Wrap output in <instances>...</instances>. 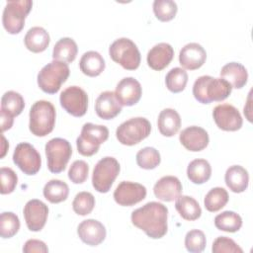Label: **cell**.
Wrapping results in <instances>:
<instances>
[{"label":"cell","mask_w":253,"mask_h":253,"mask_svg":"<svg viewBox=\"0 0 253 253\" xmlns=\"http://www.w3.org/2000/svg\"><path fill=\"white\" fill-rule=\"evenodd\" d=\"M131 222L153 239L163 237L168 229V209L161 203L149 202L131 212Z\"/></svg>","instance_id":"obj_1"},{"label":"cell","mask_w":253,"mask_h":253,"mask_svg":"<svg viewBox=\"0 0 253 253\" xmlns=\"http://www.w3.org/2000/svg\"><path fill=\"white\" fill-rule=\"evenodd\" d=\"M232 91L231 85L223 78H213L203 75L196 79L193 85V95L202 104L225 100Z\"/></svg>","instance_id":"obj_2"},{"label":"cell","mask_w":253,"mask_h":253,"mask_svg":"<svg viewBox=\"0 0 253 253\" xmlns=\"http://www.w3.org/2000/svg\"><path fill=\"white\" fill-rule=\"evenodd\" d=\"M29 128L36 136H45L50 133L55 125V108L45 100L34 103L30 110Z\"/></svg>","instance_id":"obj_3"},{"label":"cell","mask_w":253,"mask_h":253,"mask_svg":"<svg viewBox=\"0 0 253 253\" xmlns=\"http://www.w3.org/2000/svg\"><path fill=\"white\" fill-rule=\"evenodd\" d=\"M70 74L68 64L52 60L44 65L38 74L39 87L47 94H55Z\"/></svg>","instance_id":"obj_4"},{"label":"cell","mask_w":253,"mask_h":253,"mask_svg":"<svg viewBox=\"0 0 253 253\" xmlns=\"http://www.w3.org/2000/svg\"><path fill=\"white\" fill-rule=\"evenodd\" d=\"M109 137V129L105 126L86 123L76 139L78 152L83 156H92L98 152L100 145Z\"/></svg>","instance_id":"obj_5"},{"label":"cell","mask_w":253,"mask_h":253,"mask_svg":"<svg viewBox=\"0 0 253 253\" xmlns=\"http://www.w3.org/2000/svg\"><path fill=\"white\" fill-rule=\"evenodd\" d=\"M109 54L126 70H135L140 64V52L136 44L127 38L116 40L109 47Z\"/></svg>","instance_id":"obj_6"},{"label":"cell","mask_w":253,"mask_h":253,"mask_svg":"<svg viewBox=\"0 0 253 253\" xmlns=\"http://www.w3.org/2000/svg\"><path fill=\"white\" fill-rule=\"evenodd\" d=\"M151 131L149 121L142 117L131 118L121 124L117 130L116 136L124 145H134L146 138Z\"/></svg>","instance_id":"obj_7"},{"label":"cell","mask_w":253,"mask_h":253,"mask_svg":"<svg viewBox=\"0 0 253 253\" xmlns=\"http://www.w3.org/2000/svg\"><path fill=\"white\" fill-rule=\"evenodd\" d=\"M32 6L31 0L8 1L2 16L4 29L11 35L19 34L25 26V19L32 10Z\"/></svg>","instance_id":"obj_8"},{"label":"cell","mask_w":253,"mask_h":253,"mask_svg":"<svg viewBox=\"0 0 253 253\" xmlns=\"http://www.w3.org/2000/svg\"><path fill=\"white\" fill-rule=\"evenodd\" d=\"M121 167L118 160L106 156L99 160L94 167L92 185L99 193H108L120 173Z\"/></svg>","instance_id":"obj_9"},{"label":"cell","mask_w":253,"mask_h":253,"mask_svg":"<svg viewBox=\"0 0 253 253\" xmlns=\"http://www.w3.org/2000/svg\"><path fill=\"white\" fill-rule=\"evenodd\" d=\"M45 155L47 168L51 173H60L64 171L72 155V147L68 140L55 137L45 144Z\"/></svg>","instance_id":"obj_10"},{"label":"cell","mask_w":253,"mask_h":253,"mask_svg":"<svg viewBox=\"0 0 253 253\" xmlns=\"http://www.w3.org/2000/svg\"><path fill=\"white\" fill-rule=\"evenodd\" d=\"M13 161L27 175L37 174L42 166L40 153L28 142H21L16 146L13 153Z\"/></svg>","instance_id":"obj_11"},{"label":"cell","mask_w":253,"mask_h":253,"mask_svg":"<svg viewBox=\"0 0 253 253\" xmlns=\"http://www.w3.org/2000/svg\"><path fill=\"white\" fill-rule=\"evenodd\" d=\"M61 107L73 117H82L88 108V95L78 86H70L64 89L59 97Z\"/></svg>","instance_id":"obj_12"},{"label":"cell","mask_w":253,"mask_h":253,"mask_svg":"<svg viewBox=\"0 0 253 253\" xmlns=\"http://www.w3.org/2000/svg\"><path fill=\"white\" fill-rule=\"evenodd\" d=\"M146 197V188L129 181L121 182L114 192V200L123 207H131L141 202Z\"/></svg>","instance_id":"obj_13"},{"label":"cell","mask_w":253,"mask_h":253,"mask_svg":"<svg viewBox=\"0 0 253 253\" xmlns=\"http://www.w3.org/2000/svg\"><path fill=\"white\" fill-rule=\"evenodd\" d=\"M215 125L222 130L235 131L241 128L243 121L238 110L229 104L217 105L212 111Z\"/></svg>","instance_id":"obj_14"},{"label":"cell","mask_w":253,"mask_h":253,"mask_svg":"<svg viewBox=\"0 0 253 253\" xmlns=\"http://www.w3.org/2000/svg\"><path fill=\"white\" fill-rule=\"evenodd\" d=\"M48 215L47 206L37 199L30 200L24 208V217L31 231H40L45 225Z\"/></svg>","instance_id":"obj_15"},{"label":"cell","mask_w":253,"mask_h":253,"mask_svg":"<svg viewBox=\"0 0 253 253\" xmlns=\"http://www.w3.org/2000/svg\"><path fill=\"white\" fill-rule=\"evenodd\" d=\"M115 94L122 106H133L140 100L141 85L133 77H126L118 83Z\"/></svg>","instance_id":"obj_16"},{"label":"cell","mask_w":253,"mask_h":253,"mask_svg":"<svg viewBox=\"0 0 253 253\" xmlns=\"http://www.w3.org/2000/svg\"><path fill=\"white\" fill-rule=\"evenodd\" d=\"M79 238L87 245L97 246L106 238V228L96 219H85L77 227Z\"/></svg>","instance_id":"obj_17"},{"label":"cell","mask_w":253,"mask_h":253,"mask_svg":"<svg viewBox=\"0 0 253 253\" xmlns=\"http://www.w3.org/2000/svg\"><path fill=\"white\" fill-rule=\"evenodd\" d=\"M182 145L190 151H201L209 144V134L201 126H192L184 128L179 136Z\"/></svg>","instance_id":"obj_18"},{"label":"cell","mask_w":253,"mask_h":253,"mask_svg":"<svg viewBox=\"0 0 253 253\" xmlns=\"http://www.w3.org/2000/svg\"><path fill=\"white\" fill-rule=\"evenodd\" d=\"M207 52L205 48L197 42L187 43L179 53L180 64L188 70L199 69L206 62Z\"/></svg>","instance_id":"obj_19"},{"label":"cell","mask_w":253,"mask_h":253,"mask_svg":"<svg viewBox=\"0 0 253 253\" xmlns=\"http://www.w3.org/2000/svg\"><path fill=\"white\" fill-rule=\"evenodd\" d=\"M153 193L163 202H172L181 195L182 184L175 176H164L155 183Z\"/></svg>","instance_id":"obj_20"},{"label":"cell","mask_w":253,"mask_h":253,"mask_svg":"<svg viewBox=\"0 0 253 253\" xmlns=\"http://www.w3.org/2000/svg\"><path fill=\"white\" fill-rule=\"evenodd\" d=\"M95 111L98 117L103 120H112L122 111V105L118 101L115 92H102L96 100Z\"/></svg>","instance_id":"obj_21"},{"label":"cell","mask_w":253,"mask_h":253,"mask_svg":"<svg viewBox=\"0 0 253 253\" xmlns=\"http://www.w3.org/2000/svg\"><path fill=\"white\" fill-rule=\"evenodd\" d=\"M174 56L173 47L167 42H159L155 44L147 53V64L150 68L160 71L167 67Z\"/></svg>","instance_id":"obj_22"},{"label":"cell","mask_w":253,"mask_h":253,"mask_svg":"<svg viewBox=\"0 0 253 253\" xmlns=\"http://www.w3.org/2000/svg\"><path fill=\"white\" fill-rule=\"evenodd\" d=\"M157 126L160 133L164 136L175 135L181 126V118L174 109L167 108L160 112L157 120Z\"/></svg>","instance_id":"obj_23"},{"label":"cell","mask_w":253,"mask_h":253,"mask_svg":"<svg viewBox=\"0 0 253 253\" xmlns=\"http://www.w3.org/2000/svg\"><path fill=\"white\" fill-rule=\"evenodd\" d=\"M225 184L233 193L244 192L249 184V175L245 168L240 165L230 166L224 176Z\"/></svg>","instance_id":"obj_24"},{"label":"cell","mask_w":253,"mask_h":253,"mask_svg":"<svg viewBox=\"0 0 253 253\" xmlns=\"http://www.w3.org/2000/svg\"><path fill=\"white\" fill-rule=\"evenodd\" d=\"M221 78L225 79L232 88L240 89L247 83L248 72L246 68L238 62H229L220 70Z\"/></svg>","instance_id":"obj_25"},{"label":"cell","mask_w":253,"mask_h":253,"mask_svg":"<svg viewBox=\"0 0 253 253\" xmlns=\"http://www.w3.org/2000/svg\"><path fill=\"white\" fill-rule=\"evenodd\" d=\"M49 42L50 38L48 33L42 27L31 28L24 38L26 47L35 53L45 50L49 44Z\"/></svg>","instance_id":"obj_26"},{"label":"cell","mask_w":253,"mask_h":253,"mask_svg":"<svg viewBox=\"0 0 253 253\" xmlns=\"http://www.w3.org/2000/svg\"><path fill=\"white\" fill-rule=\"evenodd\" d=\"M80 70L87 76L95 77L100 75L105 69V60L103 56L94 50L85 52L79 61Z\"/></svg>","instance_id":"obj_27"},{"label":"cell","mask_w":253,"mask_h":253,"mask_svg":"<svg viewBox=\"0 0 253 253\" xmlns=\"http://www.w3.org/2000/svg\"><path fill=\"white\" fill-rule=\"evenodd\" d=\"M77 52L78 47L74 40L71 38H62L54 44L52 57L53 60L70 63L76 58Z\"/></svg>","instance_id":"obj_28"},{"label":"cell","mask_w":253,"mask_h":253,"mask_svg":"<svg viewBox=\"0 0 253 253\" xmlns=\"http://www.w3.org/2000/svg\"><path fill=\"white\" fill-rule=\"evenodd\" d=\"M175 208L179 214L186 220H196L202 214L199 203L190 196L180 195L175 202Z\"/></svg>","instance_id":"obj_29"},{"label":"cell","mask_w":253,"mask_h":253,"mask_svg":"<svg viewBox=\"0 0 253 253\" xmlns=\"http://www.w3.org/2000/svg\"><path fill=\"white\" fill-rule=\"evenodd\" d=\"M211 167L206 159H195L187 168V176L194 184H204L211 178Z\"/></svg>","instance_id":"obj_30"},{"label":"cell","mask_w":253,"mask_h":253,"mask_svg":"<svg viewBox=\"0 0 253 253\" xmlns=\"http://www.w3.org/2000/svg\"><path fill=\"white\" fill-rule=\"evenodd\" d=\"M44 198L51 204H58L65 201L69 194L68 185L57 179L48 181L42 190Z\"/></svg>","instance_id":"obj_31"},{"label":"cell","mask_w":253,"mask_h":253,"mask_svg":"<svg viewBox=\"0 0 253 253\" xmlns=\"http://www.w3.org/2000/svg\"><path fill=\"white\" fill-rule=\"evenodd\" d=\"M214 225L221 231L236 232L242 226V218L234 211H225L214 217Z\"/></svg>","instance_id":"obj_32"},{"label":"cell","mask_w":253,"mask_h":253,"mask_svg":"<svg viewBox=\"0 0 253 253\" xmlns=\"http://www.w3.org/2000/svg\"><path fill=\"white\" fill-rule=\"evenodd\" d=\"M25 108V101L22 95L15 91H8L4 93L1 98V111L6 112L10 116H19Z\"/></svg>","instance_id":"obj_33"},{"label":"cell","mask_w":253,"mask_h":253,"mask_svg":"<svg viewBox=\"0 0 253 253\" xmlns=\"http://www.w3.org/2000/svg\"><path fill=\"white\" fill-rule=\"evenodd\" d=\"M228 199V193L225 189L221 187L212 188L205 197V208L211 212L218 211L227 204Z\"/></svg>","instance_id":"obj_34"},{"label":"cell","mask_w":253,"mask_h":253,"mask_svg":"<svg viewBox=\"0 0 253 253\" xmlns=\"http://www.w3.org/2000/svg\"><path fill=\"white\" fill-rule=\"evenodd\" d=\"M187 82H188V74L184 69L180 67L172 68L165 77L166 87L172 93L182 92L185 89Z\"/></svg>","instance_id":"obj_35"},{"label":"cell","mask_w":253,"mask_h":253,"mask_svg":"<svg viewBox=\"0 0 253 253\" xmlns=\"http://www.w3.org/2000/svg\"><path fill=\"white\" fill-rule=\"evenodd\" d=\"M160 161V153L154 147H144L136 153V163L142 169H154Z\"/></svg>","instance_id":"obj_36"},{"label":"cell","mask_w":253,"mask_h":253,"mask_svg":"<svg viewBox=\"0 0 253 253\" xmlns=\"http://www.w3.org/2000/svg\"><path fill=\"white\" fill-rule=\"evenodd\" d=\"M20 229L19 217L11 211H4L0 215V235L2 238L13 237Z\"/></svg>","instance_id":"obj_37"},{"label":"cell","mask_w":253,"mask_h":253,"mask_svg":"<svg viewBox=\"0 0 253 253\" xmlns=\"http://www.w3.org/2000/svg\"><path fill=\"white\" fill-rule=\"evenodd\" d=\"M177 10V4L172 0H155L153 2L154 15L161 22H168L174 19Z\"/></svg>","instance_id":"obj_38"},{"label":"cell","mask_w":253,"mask_h":253,"mask_svg":"<svg viewBox=\"0 0 253 253\" xmlns=\"http://www.w3.org/2000/svg\"><path fill=\"white\" fill-rule=\"evenodd\" d=\"M94 207H95V198L89 192L78 193L72 202L73 211L75 213L79 215H87L91 213Z\"/></svg>","instance_id":"obj_39"},{"label":"cell","mask_w":253,"mask_h":253,"mask_svg":"<svg viewBox=\"0 0 253 253\" xmlns=\"http://www.w3.org/2000/svg\"><path fill=\"white\" fill-rule=\"evenodd\" d=\"M206 235L202 230L192 229L185 236V247L189 252L200 253L206 247Z\"/></svg>","instance_id":"obj_40"},{"label":"cell","mask_w":253,"mask_h":253,"mask_svg":"<svg viewBox=\"0 0 253 253\" xmlns=\"http://www.w3.org/2000/svg\"><path fill=\"white\" fill-rule=\"evenodd\" d=\"M88 173V164L84 160H76L71 164L68 170V178L74 184H82L87 180Z\"/></svg>","instance_id":"obj_41"},{"label":"cell","mask_w":253,"mask_h":253,"mask_svg":"<svg viewBox=\"0 0 253 253\" xmlns=\"http://www.w3.org/2000/svg\"><path fill=\"white\" fill-rule=\"evenodd\" d=\"M1 194L6 195L12 193L18 183L17 174L9 167H2L0 170Z\"/></svg>","instance_id":"obj_42"},{"label":"cell","mask_w":253,"mask_h":253,"mask_svg":"<svg viewBox=\"0 0 253 253\" xmlns=\"http://www.w3.org/2000/svg\"><path fill=\"white\" fill-rule=\"evenodd\" d=\"M211 251L213 253H222V252H229V253H242L243 250L237 245V243L226 236H219L217 237L212 244Z\"/></svg>","instance_id":"obj_43"},{"label":"cell","mask_w":253,"mask_h":253,"mask_svg":"<svg viewBox=\"0 0 253 253\" xmlns=\"http://www.w3.org/2000/svg\"><path fill=\"white\" fill-rule=\"evenodd\" d=\"M24 253H33V252H40V253H47L48 248L45 245V243L42 240L38 239H30L28 240L24 247H23Z\"/></svg>","instance_id":"obj_44"},{"label":"cell","mask_w":253,"mask_h":253,"mask_svg":"<svg viewBox=\"0 0 253 253\" xmlns=\"http://www.w3.org/2000/svg\"><path fill=\"white\" fill-rule=\"evenodd\" d=\"M13 126V117L4 111H1V129L5 131L10 129Z\"/></svg>","instance_id":"obj_45"},{"label":"cell","mask_w":253,"mask_h":253,"mask_svg":"<svg viewBox=\"0 0 253 253\" xmlns=\"http://www.w3.org/2000/svg\"><path fill=\"white\" fill-rule=\"evenodd\" d=\"M8 148H9V144H8V142L6 141V138L4 137V135H2V152H1V155H0V157L1 158H3L4 156H5V154H6V151L8 150Z\"/></svg>","instance_id":"obj_46"}]
</instances>
